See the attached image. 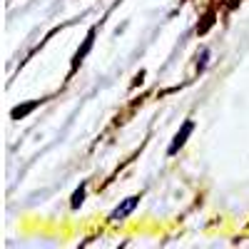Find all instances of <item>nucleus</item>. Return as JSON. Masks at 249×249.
I'll return each instance as SVG.
<instances>
[{
	"label": "nucleus",
	"instance_id": "nucleus-3",
	"mask_svg": "<svg viewBox=\"0 0 249 249\" xmlns=\"http://www.w3.org/2000/svg\"><path fill=\"white\" fill-rule=\"evenodd\" d=\"M92 43H95V28L88 33V37H85V43H82V48L75 53V57H72V70L80 65V62H82V57H85L88 53H90V48H92Z\"/></svg>",
	"mask_w": 249,
	"mask_h": 249
},
{
	"label": "nucleus",
	"instance_id": "nucleus-1",
	"mask_svg": "<svg viewBox=\"0 0 249 249\" xmlns=\"http://www.w3.org/2000/svg\"><path fill=\"white\" fill-rule=\"evenodd\" d=\"M140 204V197H127V199H122L115 210H112V214H110V222H122V219H127L132 212H135V207Z\"/></svg>",
	"mask_w": 249,
	"mask_h": 249
},
{
	"label": "nucleus",
	"instance_id": "nucleus-2",
	"mask_svg": "<svg viewBox=\"0 0 249 249\" xmlns=\"http://www.w3.org/2000/svg\"><path fill=\"white\" fill-rule=\"evenodd\" d=\"M192 130H195V122L192 120H187L184 124H182V130L175 135V140H172V144H170V150H167V155L172 157V155H177V150L182 147V144L187 142V137H190L192 135Z\"/></svg>",
	"mask_w": 249,
	"mask_h": 249
},
{
	"label": "nucleus",
	"instance_id": "nucleus-4",
	"mask_svg": "<svg viewBox=\"0 0 249 249\" xmlns=\"http://www.w3.org/2000/svg\"><path fill=\"white\" fill-rule=\"evenodd\" d=\"M40 102H43V100H35V102H30V105H23V107H15L13 110V120H23L30 110H35L37 105H40Z\"/></svg>",
	"mask_w": 249,
	"mask_h": 249
},
{
	"label": "nucleus",
	"instance_id": "nucleus-5",
	"mask_svg": "<svg viewBox=\"0 0 249 249\" xmlns=\"http://www.w3.org/2000/svg\"><path fill=\"white\" fill-rule=\"evenodd\" d=\"M85 190H88V184H85V182L80 184V190H75V195H72V202H70V204H72V210H77V207H80L82 202H85Z\"/></svg>",
	"mask_w": 249,
	"mask_h": 249
}]
</instances>
